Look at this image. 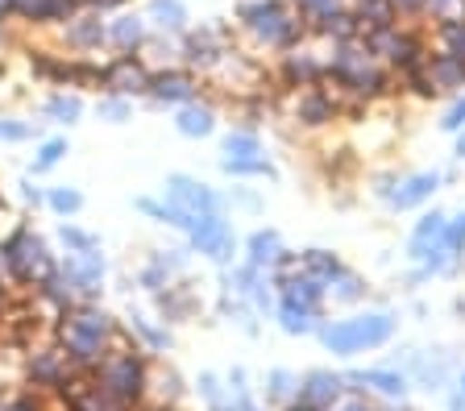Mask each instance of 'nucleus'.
<instances>
[{"label": "nucleus", "mask_w": 465, "mask_h": 411, "mask_svg": "<svg viewBox=\"0 0 465 411\" xmlns=\"http://www.w3.org/2000/svg\"><path fill=\"white\" fill-rule=\"evenodd\" d=\"M395 333V316L378 312V316H358V320H341L332 328H324V345L332 353H358V349H374L382 345L387 337Z\"/></svg>", "instance_id": "1"}, {"label": "nucleus", "mask_w": 465, "mask_h": 411, "mask_svg": "<svg viewBox=\"0 0 465 411\" xmlns=\"http://www.w3.org/2000/svg\"><path fill=\"white\" fill-rule=\"evenodd\" d=\"M192 237H195V245H200L203 254H213V258H229V250H232V237H229V229H224V220H216V216H195V225H192Z\"/></svg>", "instance_id": "2"}, {"label": "nucleus", "mask_w": 465, "mask_h": 411, "mask_svg": "<svg viewBox=\"0 0 465 411\" xmlns=\"http://www.w3.org/2000/svg\"><path fill=\"white\" fill-rule=\"evenodd\" d=\"M171 196H174V204L183 208V212H192V216L213 212V208H216L213 191H203L200 183H192V179H183V175H174V179H171Z\"/></svg>", "instance_id": "3"}, {"label": "nucleus", "mask_w": 465, "mask_h": 411, "mask_svg": "<svg viewBox=\"0 0 465 411\" xmlns=\"http://www.w3.org/2000/svg\"><path fill=\"white\" fill-rule=\"evenodd\" d=\"M445 229H449V220L440 212H432V216H424L416 225V233H411V258H428L436 250V245L445 241Z\"/></svg>", "instance_id": "4"}, {"label": "nucleus", "mask_w": 465, "mask_h": 411, "mask_svg": "<svg viewBox=\"0 0 465 411\" xmlns=\"http://www.w3.org/2000/svg\"><path fill=\"white\" fill-rule=\"evenodd\" d=\"M341 395V378H332V374H312L308 387H303V403H312V407H329V403H337Z\"/></svg>", "instance_id": "5"}, {"label": "nucleus", "mask_w": 465, "mask_h": 411, "mask_svg": "<svg viewBox=\"0 0 465 411\" xmlns=\"http://www.w3.org/2000/svg\"><path fill=\"white\" fill-rule=\"evenodd\" d=\"M436 183H440V175H416V179H407L403 187H399L395 196V208H416L420 200H428L436 191Z\"/></svg>", "instance_id": "6"}, {"label": "nucleus", "mask_w": 465, "mask_h": 411, "mask_svg": "<svg viewBox=\"0 0 465 411\" xmlns=\"http://www.w3.org/2000/svg\"><path fill=\"white\" fill-rule=\"evenodd\" d=\"M461 79H465V59H453V54H440V59H436V67L428 71L432 92L436 88H453V83H461Z\"/></svg>", "instance_id": "7"}, {"label": "nucleus", "mask_w": 465, "mask_h": 411, "mask_svg": "<svg viewBox=\"0 0 465 411\" xmlns=\"http://www.w3.org/2000/svg\"><path fill=\"white\" fill-rule=\"evenodd\" d=\"M353 382H358V387H374L378 395H403L407 391L403 374H391V370H361V374H353Z\"/></svg>", "instance_id": "8"}, {"label": "nucleus", "mask_w": 465, "mask_h": 411, "mask_svg": "<svg viewBox=\"0 0 465 411\" xmlns=\"http://www.w3.org/2000/svg\"><path fill=\"white\" fill-rule=\"evenodd\" d=\"M253 30L262 34V38H271V42H282L291 34V25H287V17H282L274 5H266V9H258V21H253Z\"/></svg>", "instance_id": "9"}, {"label": "nucleus", "mask_w": 465, "mask_h": 411, "mask_svg": "<svg viewBox=\"0 0 465 411\" xmlns=\"http://www.w3.org/2000/svg\"><path fill=\"white\" fill-rule=\"evenodd\" d=\"M274 258H279V233H274V229H266V233H253L250 262L253 266H266V262H274Z\"/></svg>", "instance_id": "10"}, {"label": "nucleus", "mask_w": 465, "mask_h": 411, "mask_svg": "<svg viewBox=\"0 0 465 411\" xmlns=\"http://www.w3.org/2000/svg\"><path fill=\"white\" fill-rule=\"evenodd\" d=\"M282 328L287 333H308L312 328V308H303V304H282Z\"/></svg>", "instance_id": "11"}, {"label": "nucleus", "mask_w": 465, "mask_h": 411, "mask_svg": "<svg viewBox=\"0 0 465 411\" xmlns=\"http://www.w3.org/2000/svg\"><path fill=\"white\" fill-rule=\"evenodd\" d=\"M291 287V304H303V308H316V299H320V283L316 279H295V283H287Z\"/></svg>", "instance_id": "12"}, {"label": "nucleus", "mask_w": 465, "mask_h": 411, "mask_svg": "<svg viewBox=\"0 0 465 411\" xmlns=\"http://www.w3.org/2000/svg\"><path fill=\"white\" fill-rule=\"evenodd\" d=\"M179 129L192 137H203L208 129H213V113H203V108H187L183 117H179Z\"/></svg>", "instance_id": "13"}, {"label": "nucleus", "mask_w": 465, "mask_h": 411, "mask_svg": "<svg viewBox=\"0 0 465 411\" xmlns=\"http://www.w3.org/2000/svg\"><path fill=\"white\" fill-rule=\"evenodd\" d=\"M308 270L316 274V279H329V283H332V279L341 274V262H337V258H329L324 250H312V254H308Z\"/></svg>", "instance_id": "14"}, {"label": "nucleus", "mask_w": 465, "mask_h": 411, "mask_svg": "<svg viewBox=\"0 0 465 411\" xmlns=\"http://www.w3.org/2000/svg\"><path fill=\"white\" fill-rule=\"evenodd\" d=\"M445 54H453V59H465V21H449L445 25Z\"/></svg>", "instance_id": "15"}, {"label": "nucleus", "mask_w": 465, "mask_h": 411, "mask_svg": "<svg viewBox=\"0 0 465 411\" xmlns=\"http://www.w3.org/2000/svg\"><path fill=\"white\" fill-rule=\"evenodd\" d=\"M224 171H237V175H271V167L258 162V158H224Z\"/></svg>", "instance_id": "16"}, {"label": "nucleus", "mask_w": 465, "mask_h": 411, "mask_svg": "<svg viewBox=\"0 0 465 411\" xmlns=\"http://www.w3.org/2000/svg\"><path fill=\"white\" fill-rule=\"evenodd\" d=\"M224 150H229L232 158H250V154H258V142H253L250 133H232L229 142H224Z\"/></svg>", "instance_id": "17"}, {"label": "nucleus", "mask_w": 465, "mask_h": 411, "mask_svg": "<svg viewBox=\"0 0 465 411\" xmlns=\"http://www.w3.org/2000/svg\"><path fill=\"white\" fill-rule=\"evenodd\" d=\"M445 245H449V254L453 258H457V250H465V216L457 220V225L445 229Z\"/></svg>", "instance_id": "18"}, {"label": "nucleus", "mask_w": 465, "mask_h": 411, "mask_svg": "<svg viewBox=\"0 0 465 411\" xmlns=\"http://www.w3.org/2000/svg\"><path fill=\"white\" fill-rule=\"evenodd\" d=\"M187 79H163V83H158V96H166V100H183L187 96Z\"/></svg>", "instance_id": "19"}, {"label": "nucleus", "mask_w": 465, "mask_h": 411, "mask_svg": "<svg viewBox=\"0 0 465 411\" xmlns=\"http://www.w3.org/2000/svg\"><path fill=\"white\" fill-rule=\"evenodd\" d=\"M440 125H445L449 133H457V129H465V100H457V104L449 108V117L440 121Z\"/></svg>", "instance_id": "20"}, {"label": "nucleus", "mask_w": 465, "mask_h": 411, "mask_svg": "<svg viewBox=\"0 0 465 411\" xmlns=\"http://www.w3.org/2000/svg\"><path fill=\"white\" fill-rule=\"evenodd\" d=\"M337 279H341V283H337V295H341V299H358V295H361V283H358V279H353V274H337Z\"/></svg>", "instance_id": "21"}, {"label": "nucleus", "mask_w": 465, "mask_h": 411, "mask_svg": "<svg viewBox=\"0 0 465 411\" xmlns=\"http://www.w3.org/2000/svg\"><path fill=\"white\" fill-rule=\"evenodd\" d=\"M308 13H320V17H329L332 9H337V0H300Z\"/></svg>", "instance_id": "22"}, {"label": "nucleus", "mask_w": 465, "mask_h": 411, "mask_svg": "<svg viewBox=\"0 0 465 411\" xmlns=\"http://www.w3.org/2000/svg\"><path fill=\"white\" fill-rule=\"evenodd\" d=\"M50 113H54V117H79V104H75V100H54V104H50Z\"/></svg>", "instance_id": "23"}, {"label": "nucleus", "mask_w": 465, "mask_h": 411, "mask_svg": "<svg viewBox=\"0 0 465 411\" xmlns=\"http://www.w3.org/2000/svg\"><path fill=\"white\" fill-rule=\"evenodd\" d=\"M137 34H142V25H137V17H125V25H116V38H121V42L137 38Z\"/></svg>", "instance_id": "24"}, {"label": "nucleus", "mask_w": 465, "mask_h": 411, "mask_svg": "<svg viewBox=\"0 0 465 411\" xmlns=\"http://www.w3.org/2000/svg\"><path fill=\"white\" fill-rule=\"evenodd\" d=\"M58 154H63V142H50V146L42 150V158H38V171L50 167V162H58Z\"/></svg>", "instance_id": "25"}, {"label": "nucleus", "mask_w": 465, "mask_h": 411, "mask_svg": "<svg viewBox=\"0 0 465 411\" xmlns=\"http://www.w3.org/2000/svg\"><path fill=\"white\" fill-rule=\"evenodd\" d=\"M324 113H329V104H324V100H308V104H303V117H312V121H320Z\"/></svg>", "instance_id": "26"}, {"label": "nucleus", "mask_w": 465, "mask_h": 411, "mask_svg": "<svg viewBox=\"0 0 465 411\" xmlns=\"http://www.w3.org/2000/svg\"><path fill=\"white\" fill-rule=\"evenodd\" d=\"M54 208L71 212V208H79V196H75V191H58V196H54Z\"/></svg>", "instance_id": "27"}, {"label": "nucleus", "mask_w": 465, "mask_h": 411, "mask_svg": "<svg viewBox=\"0 0 465 411\" xmlns=\"http://www.w3.org/2000/svg\"><path fill=\"white\" fill-rule=\"evenodd\" d=\"M291 391V374H274V378H271V395H287Z\"/></svg>", "instance_id": "28"}, {"label": "nucleus", "mask_w": 465, "mask_h": 411, "mask_svg": "<svg viewBox=\"0 0 465 411\" xmlns=\"http://www.w3.org/2000/svg\"><path fill=\"white\" fill-rule=\"evenodd\" d=\"M457 5H465V0H428V9H436V13H453Z\"/></svg>", "instance_id": "29"}, {"label": "nucleus", "mask_w": 465, "mask_h": 411, "mask_svg": "<svg viewBox=\"0 0 465 411\" xmlns=\"http://www.w3.org/2000/svg\"><path fill=\"white\" fill-rule=\"evenodd\" d=\"M453 411H465V391H461V395H453Z\"/></svg>", "instance_id": "30"}, {"label": "nucleus", "mask_w": 465, "mask_h": 411, "mask_svg": "<svg viewBox=\"0 0 465 411\" xmlns=\"http://www.w3.org/2000/svg\"><path fill=\"white\" fill-rule=\"evenodd\" d=\"M457 154H461V158H465V133H461V142H457Z\"/></svg>", "instance_id": "31"}, {"label": "nucleus", "mask_w": 465, "mask_h": 411, "mask_svg": "<svg viewBox=\"0 0 465 411\" xmlns=\"http://www.w3.org/2000/svg\"><path fill=\"white\" fill-rule=\"evenodd\" d=\"M291 411H316V407H312V403H300V407H291Z\"/></svg>", "instance_id": "32"}, {"label": "nucleus", "mask_w": 465, "mask_h": 411, "mask_svg": "<svg viewBox=\"0 0 465 411\" xmlns=\"http://www.w3.org/2000/svg\"><path fill=\"white\" fill-rule=\"evenodd\" d=\"M349 411H366V407H349Z\"/></svg>", "instance_id": "33"}, {"label": "nucleus", "mask_w": 465, "mask_h": 411, "mask_svg": "<svg viewBox=\"0 0 465 411\" xmlns=\"http://www.w3.org/2000/svg\"><path fill=\"white\" fill-rule=\"evenodd\" d=\"M461 391H465V378H461Z\"/></svg>", "instance_id": "34"}]
</instances>
